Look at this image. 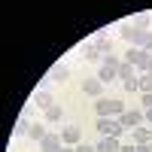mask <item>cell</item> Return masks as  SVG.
I'll return each mask as SVG.
<instances>
[{
    "mask_svg": "<svg viewBox=\"0 0 152 152\" xmlns=\"http://www.w3.org/2000/svg\"><path fill=\"white\" fill-rule=\"evenodd\" d=\"M82 52H85V58H88V61H97V58H100V49H97L94 43H85Z\"/></svg>",
    "mask_w": 152,
    "mask_h": 152,
    "instance_id": "cell-19",
    "label": "cell"
},
{
    "mask_svg": "<svg viewBox=\"0 0 152 152\" xmlns=\"http://www.w3.org/2000/svg\"><path fill=\"white\" fill-rule=\"evenodd\" d=\"M46 134H49V131L43 128V125H40V122H34V125H31V128H28V137H31V140H37V143H40V140H43V137H46Z\"/></svg>",
    "mask_w": 152,
    "mask_h": 152,
    "instance_id": "cell-15",
    "label": "cell"
},
{
    "mask_svg": "<svg viewBox=\"0 0 152 152\" xmlns=\"http://www.w3.org/2000/svg\"><path fill=\"white\" fill-rule=\"evenodd\" d=\"M97 79H100V82L107 85V82H113V79H119V73H116V70H110V67H104V64H100V70H97Z\"/></svg>",
    "mask_w": 152,
    "mask_h": 152,
    "instance_id": "cell-17",
    "label": "cell"
},
{
    "mask_svg": "<svg viewBox=\"0 0 152 152\" xmlns=\"http://www.w3.org/2000/svg\"><path fill=\"white\" fill-rule=\"evenodd\" d=\"M131 24H134V28H140V31H149L152 15H149V12H140V15H134V18H131Z\"/></svg>",
    "mask_w": 152,
    "mask_h": 152,
    "instance_id": "cell-13",
    "label": "cell"
},
{
    "mask_svg": "<svg viewBox=\"0 0 152 152\" xmlns=\"http://www.w3.org/2000/svg\"><path fill=\"white\" fill-rule=\"evenodd\" d=\"M40 149L43 152H61V149H64V140H61L58 134H46L40 140Z\"/></svg>",
    "mask_w": 152,
    "mask_h": 152,
    "instance_id": "cell-8",
    "label": "cell"
},
{
    "mask_svg": "<svg viewBox=\"0 0 152 152\" xmlns=\"http://www.w3.org/2000/svg\"><path fill=\"white\" fill-rule=\"evenodd\" d=\"M61 152H76V146H64V149H61Z\"/></svg>",
    "mask_w": 152,
    "mask_h": 152,
    "instance_id": "cell-28",
    "label": "cell"
},
{
    "mask_svg": "<svg viewBox=\"0 0 152 152\" xmlns=\"http://www.w3.org/2000/svg\"><path fill=\"white\" fill-rule=\"evenodd\" d=\"M119 79H122V85H125V91H140V76H137V67H134V64L122 61Z\"/></svg>",
    "mask_w": 152,
    "mask_h": 152,
    "instance_id": "cell-2",
    "label": "cell"
},
{
    "mask_svg": "<svg viewBox=\"0 0 152 152\" xmlns=\"http://www.w3.org/2000/svg\"><path fill=\"white\" fill-rule=\"evenodd\" d=\"M149 137H152V128H149Z\"/></svg>",
    "mask_w": 152,
    "mask_h": 152,
    "instance_id": "cell-29",
    "label": "cell"
},
{
    "mask_svg": "<svg viewBox=\"0 0 152 152\" xmlns=\"http://www.w3.org/2000/svg\"><path fill=\"white\" fill-rule=\"evenodd\" d=\"M146 34H149V31H140V28H134L131 21H125V24H122V40L128 43V46H137V49H143V46H146Z\"/></svg>",
    "mask_w": 152,
    "mask_h": 152,
    "instance_id": "cell-4",
    "label": "cell"
},
{
    "mask_svg": "<svg viewBox=\"0 0 152 152\" xmlns=\"http://www.w3.org/2000/svg\"><path fill=\"white\" fill-rule=\"evenodd\" d=\"M131 137H134V146H140V143H152L149 128H134V131H131Z\"/></svg>",
    "mask_w": 152,
    "mask_h": 152,
    "instance_id": "cell-14",
    "label": "cell"
},
{
    "mask_svg": "<svg viewBox=\"0 0 152 152\" xmlns=\"http://www.w3.org/2000/svg\"><path fill=\"white\" fill-rule=\"evenodd\" d=\"M149 73H152V67H149Z\"/></svg>",
    "mask_w": 152,
    "mask_h": 152,
    "instance_id": "cell-30",
    "label": "cell"
},
{
    "mask_svg": "<svg viewBox=\"0 0 152 152\" xmlns=\"http://www.w3.org/2000/svg\"><path fill=\"white\" fill-rule=\"evenodd\" d=\"M125 61H128V64H134L137 70L149 73V67H152V52H149V49H137V46H131L128 55H125Z\"/></svg>",
    "mask_w": 152,
    "mask_h": 152,
    "instance_id": "cell-1",
    "label": "cell"
},
{
    "mask_svg": "<svg viewBox=\"0 0 152 152\" xmlns=\"http://www.w3.org/2000/svg\"><path fill=\"white\" fill-rule=\"evenodd\" d=\"M61 119H64V107H49L46 110V122H61Z\"/></svg>",
    "mask_w": 152,
    "mask_h": 152,
    "instance_id": "cell-18",
    "label": "cell"
},
{
    "mask_svg": "<svg viewBox=\"0 0 152 152\" xmlns=\"http://www.w3.org/2000/svg\"><path fill=\"white\" fill-rule=\"evenodd\" d=\"M94 128L104 134V137H119V134L125 131L119 119H97V125H94Z\"/></svg>",
    "mask_w": 152,
    "mask_h": 152,
    "instance_id": "cell-6",
    "label": "cell"
},
{
    "mask_svg": "<svg viewBox=\"0 0 152 152\" xmlns=\"http://www.w3.org/2000/svg\"><path fill=\"white\" fill-rule=\"evenodd\" d=\"M119 152H134V146H122V149H119Z\"/></svg>",
    "mask_w": 152,
    "mask_h": 152,
    "instance_id": "cell-27",
    "label": "cell"
},
{
    "mask_svg": "<svg viewBox=\"0 0 152 152\" xmlns=\"http://www.w3.org/2000/svg\"><path fill=\"white\" fill-rule=\"evenodd\" d=\"M140 91H143V94L152 91V73H143V76H140Z\"/></svg>",
    "mask_w": 152,
    "mask_h": 152,
    "instance_id": "cell-21",
    "label": "cell"
},
{
    "mask_svg": "<svg viewBox=\"0 0 152 152\" xmlns=\"http://www.w3.org/2000/svg\"><path fill=\"white\" fill-rule=\"evenodd\" d=\"M91 43H94V46H97V49H100L104 55H110V52H113V40H110L107 34H97L94 40H91Z\"/></svg>",
    "mask_w": 152,
    "mask_h": 152,
    "instance_id": "cell-12",
    "label": "cell"
},
{
    "mask_svg": "<svg viewBox=\"0 0 152 152\" xmlns=\"http://www.w3.org/2000/svg\"><path fill=\"white\" fill-rule=\"evenodd\" d=\"M94 110H97V119H113V116H122L125 113V104L122 100H107V97H100L97 104H94Z\"/></svg>",
    "mask_w": 152,
    "mask_h": 152,
    "instance_id": "cell-3",
    "label": "cell"
},
{
    "mask_svg": "<svg viewBox=\"0 0 152 152\" xmlns=\"http://www.w3.org/2000/svg\"><path fill=\"white\" fill-rule=\"evenodd\" d=\"M143 107H146V110H152V91H149V94H143Z\"/></svg>",
    "mask_w": 152,
    "mask_h": 152,
    "instance_id": "cell-24",
    "label": "cell"
},
{
    "mask_svg": "<svg viewBox=\"0 0 152 152\" xmlns=\"http://www.w3.org/2000/svg\"><path fill=\"white\" fill-rule=\"evenodd\" d=\"M76 152H97V146H88V143H79V146H76Z\"/></svg>",
    "mask_w": 152,
    "mask_h": 152,
    "instance_id": "cell-22",
    "label": "cell"
},
{
    "mask_svg": "<svg viewBox=\"0 0 152 152\" xmlns=\"http://www.w3.org/2000/svg\"><path fill=\"white\" fill-rule=\"evenodd\" d=\"M34 107H40V110H49V107H55V97L46 91V88H40V91H34Z\"/></svg>",
    "mask_w": 152,
    "mask_h": 152,
    "instance_id": "cell-9",
    "label": "cell"
},
{
    "mask_svg": "<svg viewBox=\"0 0 152 152\" xmlns=\"http://www.w3.org/2000/svg\"><path fill=\"white\" fill-rule=\"evenodd\" d=\"M82 91H85L88 97H100V91H104V82H100V79H85V82H82Z\"/></svg>",
    "mask_w": 152,
    "mask_h": 152,
    "instance_id": "cell-10",
    "label": "cell"
},
{
    "mask_svg": "<svg viewBox=\"0 0 152 152\" xmlns=\"http://www.w3.org/2000/svg\"><path fill=\"white\" fill-rule=\"evenodd\" d=\"M104 67H110V70H116V73H119V67H122V61H119L116 55H104Z\"/></svg>",
    "mask_w": 152,
    "mask_h": 152,
    "instance_id": "cell-20",
    "label": "cell"
},
{
    "mask_svg": "<svg viewBox=\"0 0 152 152\" xmlns=\"http://www.w3.org/2000/svg\"><path fill=\"white\" fill-rule=\"evenodd\" d=\"M143 113H146V122L152 125V110H143Z\"/></svg>",
    "mask_w": 152,
    "mask_h": 152,
    "instance_id": "cell-26",
    "label": "cell"
},
{
    "mask_svg": "<svg viewBox=\"0 0 152 152\" xmlns=\"http://www.w3.org/2000/svg\"><path fill=\"white\" fill-rule=\"evenodd\" d=\"M61 140H64V146H79L82 143V131L76 128V125H67V128L61 131Z\"/></svg>",
    "mask_w": 152,
    "mask_h": 152,
    "instance_id": "cell-7",
    "label": "cell"
},
{
    "mask_svg": "<svg viewBox=\"0 0 152 152\" xmlns=\"http://www.w3.org/2000/svg\"><path fill=\"white\" fill-rule=\"evenodd\" d=\"M143 49H149V52H152V31L146 34V46H143Z\"/></svg>",
    "mask_w": 152,
    "mask_h": 152,
    "instance_id": "cell-25",
    "label": "cell"
},
{
    "mask_svg": "<svg viewBox=\"0 0 152 152\" xmlns=\"http://www.w3.org/2000/svg\"><path fill=\"white\" fill-rule=\"evenodd\" d=\"M67 76H70V67H67V64H55V67H52V79L67 82Z\"/></svg>",
    "mask_w": 152,
    "mask_h": 152,
    "instance_id": "cell-16",
    "label": "cell"
},
{
    "mask_svg": "<svg viewBox=\"0 0 152 152\" xmlns=\"http://www.w3.org/2000/svg\"><path fill=\"white\" fill-rule=\"evenodd\" d=\"M134 152H152V143H140V146H134Z\"/></svg>",
    "mask_w": 152,
    "mask_h": 152,
    "instance_id": "cell-23",
    "label": "cell"
},
{
    "mask_svg": "<svg viewBox=\"0 0 152 152\" xmlns=\"http://www.w3.org/2000/svg\"><path fill=\"white\" fill-rule=\"evenodd\" d=\"M122 143H119V137H104V140L97 143V152H119Z\"/></svg>",
    "mask_w": 152,
    "mask_h": 152,
    "instance_id": "cell-11",
    "label": "cell"
},
{
    "mask_svg": "<svg viewBox=\"0 0 152 152\" xmlns=\"http://www.w3.org/2000/svg\"><path fill=\"white\" fill-rule=\"evenodd\" d=\"M119 122H122V128H140V125L146 122V113H140V110H125L122 116H119Z\"/></svg>",
    "mask_w": 152,
    "mask_h": 152,
    "instance_id": "cell-5",
    "label": "cell"
}]
</instances>
